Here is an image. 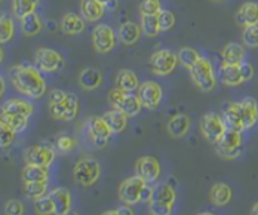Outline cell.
Returning <instances> with one entry per match:
<instances>
[{
	"label": "cell",
	"mask_w": 258,
	"mask_h": 215,
	"mask_svg": "<svg viewBox=\"0 0 258 215\" xmlns=\"http://www.w3.org/2000/svg\"><path fill=\"white\" fill-rule=\"evenodd\" d=\"M12 85L24 97L39 100L46 94V82L42 78L40 70L31 65H15L9 71Z\"/></svg>",
	"instance_id": "cell-1"
},
{
	"label": "cell",
	"mask_w": 258,
	"mask_h": 215,
	"mask_svg": "<svg viewBox=\"0 0 258 215\" xmlns=\"http://www.w3.org/2000/svg\"><path fill=\"white\" fill-rule=\"evenodd\" d=\"M49 114L55 120L72 122L79 114V100L72 92L53 89L49 95Z\"/></svg>",
	"instance_id": "cell-2"
},
{
	"label": "cell",
	"mask_w": 258,
	"mask_h": 215,
	"mask_svg": "<svg viewBox=\"0 0 258 215\" xmlns=\"http://www.w3.org/2000/svg\"><path fill=\"white\" fill-rule=\"evenodd\" d=\"M152 191H153V187H150L149 183H146L143 178L135 175V177H129L120 183L117 196L126 205H137L143 200L149 202Z\"/></svg>",
	"instance_id": "cell-3"
},
{
	"label": "cell",
	"mask_w": 258,
	"mask_h": 215,
	"mask_svg": "<svg viewBox=\"0 0 258 215\" xmlns=\"http://www.w3.org/2000/svg\"><path fill=\"white\" fill-rule=\"evenodd\" d=\"M177 193L168 183H162L153 187L149 199V211L153 215H169L174 211Z\"/></svg>",
	"instance_id": "cell-4"
},
{
	"label": "cell",
	"mask_w": 258,
	"mask_h": 215,
	"mask_svg": "<svg viewBox=\"0 0 258 215\" xmlns=\"http://www.w3.org/2000/svg\"><path fill=\"white\" fill-rule=\"evenodd\" d=\"M101 165L94 158H83L73 168V178L82 187H92L101 177Z\"/></svg>",
	"instance_id": "cell-5"
},
{
	"label": "cell",
	"mask_w": 258,
	"mask_h": 215,
	"mask_svg": "<svg viewBox=\"0 0 258 215\" xmlns=\"http://www.w3.org/2000/svg\"><path fill=\"white\" fill-rule=\"evenodd\" d=\"M108 104L113 108H117L120 111H123L128 117H134L137 114H140L141 111V101L138 98V95H134L132 92L122 91L119 88H114L108 92Z\"/></svg>",
	"instance_id": "cell-6"
},
{
	"label": "cell",
	"mask_w": 258,
	"mask_h": 215,
	"mask_svg": "<svg viewBox=\"0 0 258 215\" xmlns=\"http://www.w3.org/2000/svg\"><path fill=\"white\" fill-rule=\"evenodd\" d=\"M215 152L220 158L223 159H236L240 156L242 146H243V138L242 132L233 131V129H226V132L221 135V138L214 144Z\"/></svg>",
	"instance_id": "cell-7"
},
{
	"label": "cell",
	"mask_w": 258,
	"mask_h": 215,
	"mask_svg": "<svg viewBox=\"0 0 258 215\" xmlns=\"http://www.w3.org/2000/svg\"><path fill=\"white\" fill-rule=\"evenodd\" d=\"M190 78L193 83L202 91V92H211L215 89V73L211 61L207 58H201L191 68H190Z\"/></svg>",
	"instance_id": "cell-8"
},
{
	"label": "cell",
	"mask_w": 258,
	"mask_h": 215,
	"mask_svg": "<svg viewBox=\"0 0 258 215\" xmlns=\"http://www.w3.org/2000/svg\"><path fill=\"white\" fill-rule=\"evenodd\" d=\"M178 65V55L169 49H160L150 58V68L156 76H168Z\"/></svg>",
	"instance_id": "cell-9"
},
{
	"label": "cell",
	"mask_w": 258,
	"mask_h": 215,
	"mask_svg": "<svg viewBox=\"0 0 258 215\" xmlns=\"http://www.w3.org/2000/svg\"><path fill=\"white\" fill-rule=\"evenodd\" d=\"M226 129L227 128L223 120V116L217 113H207L201 119V132L211 144H215L221 138V135L226 132Z\"/></svg>",
	"instance_id": "cell-10"
},
{
	"label": "cell",
	"mask_w": 258,
	"mask_h": 215,
	"mask_svg": "<svg viewBox=\"0 0 258 215\" xmlns=\"http://www.w3.org/2000/svg\"><path fill=\"white\" fill-rule=\"evenodd\" d=\"M86 128H88V135H89L92 144L97 149L107 147L113 132H111L110 126L107 125V122L104 120V117H98V116L89 117L86 122Z\"/></svg>",
	"instance_id": "cell-11"
},
{
	"label": "cell",
	"mask_w": 258,
	"mask_h": 215,
	"mask_svg": "<svg viewBox=\"0 0 258 215\" xmlns=\"http://www.w3.org/2000/svg\"><path fill=\"white\" fill-rule=\"evenodd\" d=\"M92 43L97 52L100 54H108L114 49L117 43V33L105 24H98L92 30Z\"/></svg>",
	"instance_id": "cell-12"
},
{
	"label": "cell",
	"mask_w": 258,
	"mask_h": 215,
	"mask_svg": "<svg viewBox=\"0 0 258 215\" xmlns=\"http://www.w3.org/2000/svg\"><path fill=\"white\" fill-rule=\"evenodd\" d=\"M137 95L141 101V106L147 110H156L160 106V101L163 98V89L159 83L153 81H147L140 83L137 89Z\"/></svg>",
	"instance_id": "cell-13"
},
{
	"label": "cell",
	"mask_w": 258,
	"mask_h": 215,
	"mask_svg": "<svg viewBox=\"0 0 258 215\" xmlns=\"http://www.w3.org/2000/svg\"><path fill=\"white\" fill-rule=\"evenodd\" d=\"M34 64L40 71L53 73L64 65L62 55L49 48H39L34 54Z\"/></svg>",
	"instance_id": "cell-14"
},
{
	"label": "cell",
	"mask_w": 258,
	"mask_h": 215,
	"mask_svg": "<svg viewBox=\"0 0 258 215\" xmlns=\"http://www.w3.org/2000/svg\"><path fill=\"white\" fill-rule=\"evenodd\" d=\"M135 175L146 183H156L160 177V163L153 156H143L135 162Z\"/></svg>",
	"instance_id": "cell-15"
},
{
	"label": "cell",
	"mask_w": 258,
	"mask_h": 215,
	"mask_svg": "<svg viewBox=\"0 0 258 215\" xmlns=\"http://www.w3.org/2000/svg\"><path fill=\"white\" fill-rule=\"evenodd\" d=\"M24 159H26V163L51 166L53 161H55V150L52 149L51 146H46V144L31 146L26 150Z\"/></svg>",
	"instance_id": "cell-16"
},
{
	"label": "cell",
	"mask_w": 258,
	"mask_h": 215,
	"mask_svg": "<svg viewBox=\"0 0 258 215\" xmlns=\"http://www.w3.org/2000/svg\"><path fill=\"white\" fill-rule=\"evenodd\" d=\"M223 120H224L227 129L239 131V132L245 131L239 103H227V104H224V107H223Z\"/></svg>",
	"instance_id": "cell-17"
},
{
	"label": "cell",
	"mask_w": 258,
	"mask_h": 215,
	"mask_svg": "<svg viewBox=\"0 0 258 215\" xmlns=\"http://www.w3.org/2000/svg\"><path fill=\"white\" fill-rule=\"evenodd\" d=\"M236 23L242 27L257 26L258 24V3L246 2L236 12Z\"/></svg>",
	"instance_id": "cell-18"
},
{
	"label": "cell",
	"mask_w": 258,
	"mask_h": 215,
	"mask_svg": "<svg viewBox=\"0 0 258 215\" xmlns=\"http://www.w3.org/2000/svg\"><path fill=\"white\" fill-rule=\"evenodd\" d=\"M103 73L98 68H95V67L83 68L79 73V85L85 91H95V89H98L103 85Z\"/></svg>",
	"instance_id": "cell-19"
},
{
	"label": "cell",
	"mask_w": 258,
	"mask_h": 215,
	"mask_svg": "<svg viewBox=\"0 0 258 215\" xmlns=\"http://www.w3.org/2000/svg\"><path fill=\"white\" fill-rule=\"evenodd\" d=\"M53 206H55V214L66 215L72 209V194L67 188L56 187L49 191Z\"/></svg>",
	"instance_id": "cell-20"
},
{
	"label": "cell",
	"mask_w": 258,
	"mask_h": 215,
	"mask_svg": "<svg viewBox=\"0 0 258 215\" xmlns=\"http://www.w3.org/2000/svg\"><path fill=\"white\" fill-rule=\"evenodd\" d=\"M240 107V114H242V120H243V128L251 129L258 122V104L257 101L251 97L243 98L239 103Z\"/></svg>",
	"instance_id": "cell-21"
},
{
	"label": "cell",
	"mask_w": 258,
	"mask_h": 215,
	"mask_svg": "<svg viewBox=\"0 0 258 215\" xmlns=\"http://www.w3.org/2000/svg\"><path fill=\"white\" fill-rule=\"evenodd\" d=\"M218 78L226 86H239L243 83V78L240 73V67L236 64L223 62L218 68Z\"/></svg>",
	"instance_id": "cell-22"
},
{
	"label": "cell",
	"mask_w": 258,
	"mask_h": 215,
	"mask_svg": "<svg viewBox=\"0 0 258 215\" xmlns=\"http://www.w3.org/2000/svg\"><path fill=\"white\" fill-rule=\"evenodd\" d=\"M80 12L85 21L97 23L101 20L105 12V6L98 0H82L80 2Z\"/></svg>",
	"instance_id": "cell-23"
},
{
	"label": "cell",
	"mask_w": 258,
	"mask_h": 215,
	"mask_svg": "<svg viewBox=\"0 0 258 215\" xmlns=\"http://www.w3.org/2000/svg\"><path fill=\"white\" fill-rule=\"evenodd\" d=\"M86 28L85 24V18H82L78 14L69 12L62 17L61 20V31L67 36H76L83 33Z\"/></svg>",
	"instance_id": "cell-24"
},
{
	"label": "cell",
	"mask_w": 258,
	"mask_h": 215,
	"mask_svg": "<svg viewBox=\"0 0 258 215\" xmlns=\"http://www.w3.org/2000/svg\"><path fill=\"white\" fill-rule=\"evenodd\" d=\"M103 117L104 120L107 122V125L110 126V129H111L113 134H120V132H123V131L126 129V126H128L129 117L123 113V111H120V110H117V108H113V110H110V111H105Z\"/></svg>",
	"instance_id": "cell-25"
},
{
	"label": "cell",
	"mask_w": 258,
	"mask_h": 215,
	"mask_svg": "<svg viewBox=\"0 0 258 215\" xmlns=\"http://www.w3.org/2000/svg\"><path fill=\"white\" fill-rule=\"evenodd\" d=\"M2 110L5 114H18V116H27L30 117L34 111V107L31 103L21 98H11L3 103Z\"/></svg>",
	"instance_id": "cell-26"
},
{
	"label": "cell",
	"mask_w": 258,
	"mask_h": 215,
	"mask_svg": "<svg viewBox=\"0 0 258 215\" xmlns=\"http://www.w3.org/2000/svg\"><path fill=\"white\" fill-rule=\"evenodd\" d=\"M166 129L172 138H182L190 129V117L182 113L172 116L166 125Z\"/></svg>",
	"instance_id": "cell-27"
},
{
	"label": "cell",
	"mask_w": 258,
	"mask_h": 215,
	"mask_svg": "<svg viewBox=\"0 0 258 215\" xmlns=\"http://www.w3.org/2000/svg\"><path fill=\"white\" fill-rule=\"evenodd\" d=\"M232 188H230L229 184H224V183H215L211 187V191H209V199L215 206L229 205L230 200H232Z\"/></svg>",
	"instance_id": "cell-28"
},
{
	"label": "cell",
	"mask_w": 258,
	"mask_h": 215,
	"mask_svg": "<svg viewBox=\"0 0 258 215\" xmlns=\"http://www.w3.org/2000/svg\"><path fill=\"white\" fill-rule=\"evenodd\" d=\"M23 181L33 183V181H49V166L27 163L23 169Z\"/></svg>",
	"instance_id": "cell-29"
},
{
	"label": "cell",
	"mask_w": 258,
	"mask_h": 215,
	"mask_svg": "<svg viewBox=\"0 0 258 215\" xmlns=\"http://www.w3.org/2000/svg\"><path fill=\"white\" fill-rule=\"evenodd\" d=\"M140 36H141V27L137 26L135 23H123L119 30H117V37L120 39L122 43L125 45H134L140 40Z\"/></svg>",
	"instance_id": "cell-30"
},
{
	"label": "cell",
	"mask_w": 258,
	"mask_h": 215,
	"mask_svg": "<svg viewBox=\"0 0 258 215\" xmlns=\"http://www.w3.org/2000/svg\"><path fill=\"white\" fill-rule=\"evenodd\" d=\"M140 86V81L137 78V75L128 70V68H123L117 73L116 76V88L122 89V91H126V92H134L135 89H138Z\"/></svg>",
	"instance_id": "cell-31"
},
{
	"label": "cell",
	"mask_w": 258,
	"mask_h": 215,
	"mask_svg": "<svg viewBox=\"0 0 258 215\" xmlns=\"http://www.w3.org/2000/svg\"><path fill=\"white\" fill-rule=\"evenodd\" d=\"M221 58H223V62L226 64H236L239 65L240 62H243V58H245V49L242 45L239 43H227L221 52Z\"/></svg>",
	"instance_id": "cell-32"
},
{
	"label": "cell",
	"mask_w": 258,
	"mask_h": 215,
	"mask_svg": "<svg viewBox=\"0 0 258 215\" xmlns=\"http://www.w3.org/2000/svg\"><path fill=\"white\" fill-rule=\"evenodd\" d=\"M43 28V23L36 12H31L21 18V30L26 36H37Z\"/></svg>",
	"instance_id": "cell-33"
},
{
	"label": "cell",
	"mask_w": 258,
	"mask_h": 215,
	"mask_svg": "<svg viewBox=\"0 0 258 215\" xmlns=\"http://www.w3.org/2000/svg\"><path fill=\"white\" fill-rule=\"evenodd\" d=\"M37 5L39 0H12V12L18 20H21L28 14L34 12Z\"/></svg>",
	"instance_id": "cell-34"
},
{
	"label": "cell",
	"mask_w": 258,
	"mask_h": 215,
	"mask_svg": "<svg viewBox=\"0 0 258 215\" xmlns=\"http://www.w3.org/2000/svg\"><path fill=\"white\" fill-rule=\"evenodd\" d=\"M15 34V24L12 18L6 14H0V45L8 43L14 39Z\"/></svg>",
	"instance_id": "cell-35"
},
{
	"label": "cell",
	"mask_w": 258,
	"mask_h": 215,
	"mask_svg": "<svg viewBox=\"0 0 258 215\" xmlns=\"http://www.w3.org/2000/svg\"><path fill=\"white\" fill-rule=\"evenodd\" d=\"M48 191V181H33V183H24V193L27 197L37 200L43 196H46Z\"/></svg>",
	"instance_id": "cell-36"
},
{
	"label": "cell",
	"mask_w": 258,
	"mask_h": 215,
	"mask_svg": "<svg viewBox=\"0 0 258 215\" xmlns=\"http://www.w3.org/2000/svg\"><path fill=\"white\" fill-rule=\"evenodd\" d=\"M141 31L147 37H156L160 33L159 21L156 15H141Z\"/></svg>",
	"instance_id": "cell-37"
},
{
	"label": "cell",
	"mask_w": 258,
	"mask_h": 215,
	"mask_svg": "<svg viewBox=\"0 0 258 215\" xmlns=\"http://www.w3.org/2000/svg\"><path fill=\"white\" fill-rule=\"evenodd\" d=\"M0 120L6 122L17 134L23 132L27 128V125H28V117L27 116H18V114H5V113H2Z\"/></svg>",
	"instance_id": "cell-38"
},
{
	"label": "cell",
	"mask_w": 258,
	"mask_h": 215,
	"mask_svg": "<svg viewBox=\"0 0 258 215\" xmlns=\"http://www.w3.org/2000/svg\"><path fill=\"white\" fill-rule=\"evenodd\" d=\"M178 62H180L182 67L185 68H191L202 56L199 55V52L193 48H181L180 52H178Z\"/></svg>",
	"instance_id": "cell-39"
},
{
	"label": "cell",
	"mask_w": 258,
	"mask_h": 215,
	"mask_svg": "<svg viewBox=\"0 0 258 215\" xmlns=\"http://www.w3.org/2000/svg\"><path fill=\"white\" fill-rule=\"evenodd\" d=\"M156 17H157V21H159L160 31H169L171 28L175 26V23H177L175 14L171 12V11H168V9H160Z\"/></svg>",
	"instance_id": "cell-40"
},
{
	"label": "cell",
	"mask_w": 258,
	"mask_h": 215,
	"mask_svg": "<svg viewBox=\"0 0 258 215\" xmlns=\"http://www.w3.org/2000/svg\"><path fill=\"white\" fill-rule=\"evenodd\" d=\"M17 132L3 120H0V149H6L14 144Z\"/></svg>",
	"instance_id": "cell-41"
},
{
	"label": "cell",
	"mask_w": 258,
	"mask_h": 215,
	"mask_svg": "<svg viewBox=\"0 0 258 215\" xmlns=\"http://www.w3.org/2000/svg\"><path fill=\"white\" fill-rule=\"evenodd\" d=\"M34 211L39 215H52L55 214V206L52 202L51 196H43L37 200H34Z\"/></svg>",
	"instance_id": "cell-42"
},
{
	"label": "cell",
	"mask_w": 258,
	"mask_h": 215,
	"mask_svg": "<svg viewBox=\"0 0 258 215\" xmlns=\"http://www.w3.org/2000/svg\"><path fill=\"white\" fill-rule=\"evenodd\" d=\"M242 40H243V45L248 48H258V24L243 27Z\"/></svg>",
	"instance_id": "cell-43"
},
{
	"label": "cell",
	"mask_w": 258,
	"mask_h": 215,
	"mask_svg": "<svg viewBox=\"0 0 258 215\" xmlns=\"http://www.w3.org/2000/svg\"><path fill=\"white\" fill-rule=\"evenodd\" d=\"M160 9H162L160 0H141L140 3L141 15H157Z\"/></svg>",
	"instance_id": "cell-44"
},
{
	"label": "cell",
	"mask_w": 258,
	"mask_h": 215,
	"mask_svg": "<svg viewBox=\"0 0 258 215\" xmlns=\"http://www.w3.org/2000/svg\"><path fill=\"white\" fill-rule=\"evenodd\" d=\"M5 214L6 215H23L26 212V206L21 200L18 199H11L5 203V208H3Z\"/></svg>",
	"instance_id": "cell-45"
},
{
	"label": "cell",
	"mask_w": 258,
	"mask_h": 215,
	"mask_svg": "<svg viewBox=\"0 0 258 215\" xmlns=\"http://www.w3.org/2000/svg\"><path fill=\"white\" fill-rule=\"evenodd\" d=\"M76 139L73 138V136H70V135H59L58 138H56V147H58V150L59 152H62V153H69V152H72L75 147H76Z\"/></svg>",
	"instance_id": "cell-46"
},
{
	"label": "cell",
	"mask_w": 258,
	"mask_h": 215,
	"mask_svg": "<svg viewBox=\"0 0 258 215\" xmlns=\"http://www.w3.org/2000/svg\"><path fill=\"white\" fill-rule=\"evenodd\" d=\"M239 67H240V73H242V78H243V82H248L251 81L252 78H254V67L249 64V62H240L239 64Z\"/></svg>",
	"instance_id": "cell-47"
},
{
	"label": "cell",
	"mask_w": 258,
	"mask_h": 215,
	"mask_svg": "<svg viewBox=\"0 0 258 215\" xmlns=\"http://www.w3.org/2000/svg\"><path fill=\"white\" fill-rule=\"evenodd\" d=\"M104 215H134L135 214V211H134V208H132V205H126L125 203V206H120V208H117V209H110V211H105L103 212Z\"/></svg>",
	"instance_id": "cell-48"
},
{
	"label": "cell",
	"mask_w": 258,
	"mask_h": 215,
	"mask_svg": "<svg viewBox=\"0 0 258 215\" xmlns=\"http://www.w3.org/2000/svg\"><path fill=\"white\" fill-rule=\"evenodd\" d=\"M5 89H6V85H5V81H3V78L0 76V98H2V95L5 94Z\"/></svg>",
	"instance_id": "cell-49"
},
{
	"label": "cell",
	"mask_w": 258,
	"mask_h": 215,
	"mask_svg": "<svg viewBox=\"0 0 258 215\" xmlns=\"http://www.w3.org/2000/svg\"><path fill=\"white\" fill-rule=\"evenodd\" d=\"M251 214L252 215H258V202L252 206V209H251Z\"/></svg>",
	"instance_id": "cell-50"
},
{
	"label": "cell",
	"mask_w": 258,
	"mask_h": 215,
	"mask_svg": "<svg viewBox=\"0 0 258 215\" xmlns=\"http://www.w3.org/2000/svg\"><path fill=\"white\" fill-rule=\"evenodd\" d=\"M98 2H101L104 6H107V5H110V3H113V2H116V0H98Z\"/></svg>",
	"instance_id": "cell-51"
},
{
	"label": "cell",
	"mask_w": 258,
	"mask_h": 215,
	"mask_svg": "<svg viewBox=\"0 0 258 215\" xmlns=\"http://www.w3.org/2000/svg\"><path fill=\"white\" fill-rule=\"evenodd\" d=\"M3 58H5V52H3V48L0 46V64H2V61H3Z\"/></svg>",
	"instance_id": "cell-52"
},
{
	"label": "cell",
	"mask_w": 258,
	"mask_h": 215,
	"mask_svg": "<svg viewBox=\"0 0 258 215\" xmlns=\"http://www.w3.org/2000/svg\"><path fill=\"white\" fill-rule=\"evenodd\" d=\"M212 2H223V0H212Z\"/></svg>",
	"instance_id": "cell-53"
},
{
	"label": "cell",
	"mask_w": 258,
	"mask_h": 215,
	"mask_svg": "<svg viewBox=\"0 0 258 215\" xmlns=\"http://www.w3.org/2000/svg\"><path fill=\"white\" fill-rule=\"evenodd\" d=\"M0 2H3V0H0Z\"/></svg>",
	"instance_id": "cell-54"
}]
</instances>
